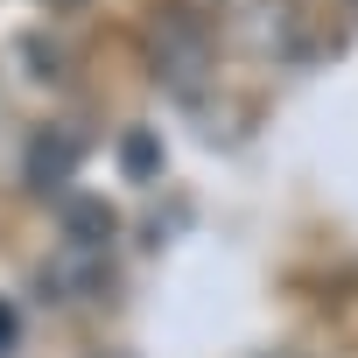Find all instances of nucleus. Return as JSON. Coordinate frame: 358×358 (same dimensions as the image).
<instances>
[{
  "instance_id": "1",
  "label": "nucleus",
  "mask_w": 358,
  "mask_h": 358,
  "mask_svg": "<svg viewBox=\"0 0 358 358\" xmlns=\"http://www.w3.org/2000/svg\"><path fill=\"white\" fill-rule=\"evenodd\" d=\"M120 176H134V183H155V176H162V148H155L148 127L141 134H120Z\"/></svg>"
},
{
  "instance_id": "2",
  "label": "nucleus",
  "mask_w": 358,
  "mask_h": 358,
  "mask_svg": "<svg viewBox=\"0 0 358 358\" xmlns=\"http://www.w3.org/2000/svg\"><path fill=\"white\" fill-rule=\"evenodd\" d=\"M8 344H15V309L0 302V351H8Z\"/></svg>"
}]
</instances>
